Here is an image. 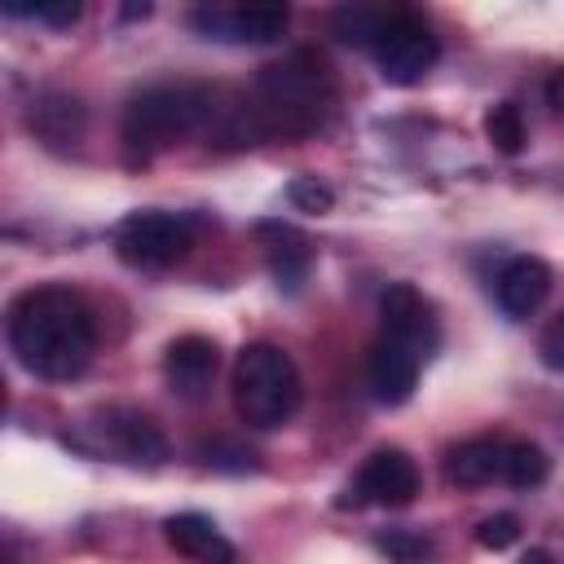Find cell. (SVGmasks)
<instances>
[{"label":"cell","mask_w":564,"mask_h":564,"mask_svg":"<svg viewBox=\"0 0 564 564\" xmlns=\"http://www.w3.org/2000/svg\"><path fill=\"white\" fill-rule=\"evenodd\" d=\"M9 348L35 379H79L97 348L93 313L66 286H31L9 304Z\"/></svg>","instance_id":"1"},{"label":"cell","mask_w":564,"mask_h":564,"mask_svg":"<svg viewBox=\"0 0 564 564\" xmlns=\"http://www.w3.org/2000/svg\"><path fill=\"white\" fill-rule=\"evenodd\" d=\"M330 106V75L326 62L313 53H291L282 62H269L256 79V106L251 123L256 132H313Z\"/></svg>","instance_id":"2"},{"label":"cell","mask_w":564,"mask_h":564,"mask_svg":"<svg viewBox=\"0 0 564 564\" xmlns=\"http://www.w3.org/2000/svg\"><path fill=\"white\" fill-rule=\"evenodd\" d=\"M216 115V97L203 84H150L123 110V145L132 159H154L185 137L203 132Z\"/></svg>","instance_id":"3"},{"label":"cell","mask_w":564,"mask_h":564,"mask_svg":"<svg viewBox=\"0 0 564 564\" xmlns=\"http://www.w3.org/2000/svg\"><path fill=\"white\" fill-rule=\"evenodd\" d=\"M229 388H234V410L247 427H282L300 410V397H304L291 352L269 339H256L238 352Z\"/></svg>","instance_id":"4"},{"label":"cell","mask_w":564,"mask_h":564,"mask_svg":"<svg viewBox=\"0 0 564 564\" xmlns=\"http://www.w3.org/2000/svg\"><path fill=\"white\" fill-rule=\"evenodd\" d=\"M194 247V229L172 212H132L115 229V251L132 269H172Z\"/></svg>","instance_id":"5"},{"label":"cell","mask_w":564,"mask_h":564,"mask_svg":"<svg viewBox=\"0 0 564 564\" xmlns=\"http://www.w3.org/2000/svg\"><path fill=\"white\" fill-rule=\"evenodd\" d=\"M441 57V40L436 31L419 18V13H392L379 44H375V62H379V75L397 88L405 84H419Z\"/></svg>","instance_id":"6"},{"label":"cell","mask_w":564,"mask_h":564,"mask_svg":"<svg viewBox=\"0 0 564 564\" xmlns=\"http://www.w3.org/2000/svg\"><path fill=\"white\" fill-rule=\"evenodd\" d=\"M414 494H419L414 458L405 449H397V445H383L357 467V476L344 489L339 507H410Z\"/></svg>","instance_id":"7"},{"label":"cell","mask_w":564,"mask_h":564,"mask_svg":"<svg viewBox=\"0 0 564 564\" xmlns=\"http://www.w3.org/2000/svg\"><path fill=\"white\" fill-rule=\"evenodd\" d=\"M291 13L282 4H251V9H194L189 26L203 31V40H225V44H273L282 40Z\"/></svg>","instance_id":"8"},{"label":"cell","mask_w":564,"mask_h":564,"mask_svg":"<svg viewBox=\"0 0 564 564\" xmlns=\"http://www.w3.org/2000/svg\"><path fill=\"white\" fill-rule=\"evenodd\" d=\"M379 317H383V335L405 344V348H414L419 357H427L436 348V339H441L427 295L419 286H410V282H392L379 295Z\"/></svg>","instance_id":"9"},{"label":"cell","mask_w":564,"mask_h":564,"mask_svg":"<svg viewBox=\"0 0 564 564\" xmlns=\"http://www.w3.org/2000/svg\"><path fill=\"white\" fill-rule=\"evenodd\" d=\"M220 370V348L207 335H181L163 352V379L181 401H203Z\"/></svg>","instance_id":"10"},{"label":"cell","mask_w":564,"mask_h":564,"mask_svg":"<svg viewBox=\"0 0 564 564\" xmlns=\"http://www.w3.org/2000/svg\"><path fill=\"white\" fill-rule=\"evenodd\" d=\"M101 432H106V445L115 454H123L128 463H137V467H159L167 458L163 427L137 405H110L101 414Z\"/></svg>","instance_id":"11"},{"label":"cell","mask_w":564,"mask_h":564,"mask_svg":"<svg viewBox=\"0 0 564 564\" xmlns=\"http://www.w3.org/2000/svg\"><path fill=\"white\" fill-rule=\"evenodd\" d=\"M551 295V264L538 256H511L494 278V300L507 317H529Z\"/></svg>","instance_id":"12"},{"label":"cell","mask_w":564,"mask_h":564,"mask_svg":"<svg viewBox=\"0 0 564 564\" xmlns=\"http://www.w3.org/2000/svg\"><path fill=\"white\" fill-rule=\"evenodd\" d=\"M419 366H423V357L414 348L379 335L375 348H370V361H366V379H370L375 401H383V405L410 401L414 397V383H419Z\"/></svg>","instance_id":"13"},{"label":"cell","mask_w":564,"mask_h":564,"mask_svg":"<svg viewBox=\"0 0 564 564\" xmlns=\"http://www.w3.org/2000/svg\"><path fill=\"white\" fill-rule=\"evenodd\" d=\"M256 242H260L278 286L282 291H300L308 269H313V242L295 225H286V220H260L256 225Z\"/></svg>","instance_id":"14"},{"label":"cell","mask_w":564,"mask_h":564,"mask_svg":"<svg viewBox=\"0 0 564 564\" xmlns=\"http://www.w3.org/2000/svg\"><path fill=\"white\" fill-rule=\"evenodd\" d=\"M26 123H31V132H35L44 145L66 150V145H75V141L84 137L88 110H84V101L70 97V93H40V97L31 101V110H26Z\"/></svg>","instance_id":"15"},{"label":"cell","mask_w":564,"mask_h":564,"mask_svg":"<svg viewBox=\"0 0 564 564\" xmlns=\"http://www.w3.org/2000/svg\"><path fill=\"white\" fill-rule=\"evenodd\" d=\"M163 538L176 555H189L198 564H234V542L198 511H181L163 520Z\"/></svg>","instance_id":"16"},{"label":"cell","mask_w":564,"mask_h":564,"mask_svg":"<svg viewBox=\"0 0 564 564\" xmlns=\"http://www.w3.org/2000/svg\"><path fill=\"white\" fill-rule=\"evenodd\" d=\"M502 454H507V441H498V436H471V441H463V445L449 449L445 476L454 485H489V480H502Z\"/></svg>","instance_id":"17"},{"label":"cell","mask_w":564,"mask_h":564,"mask_svg":"<svg viewBox=\"0 0 564 564\" xmlns=\"http://www.w3.org/2000/svg\"><path fill=\"white\" fill-rule=\"evenodd\" d=\"M388 9H370V4H344V9H335V18H330V31L344 40V44H361V48H375L379 44V35H383V26H388Z\"/></svg>","instance_id":"18"},{"label":"cell","mask_w":564,"mask_h":564,"mask_svg":"<svg viewBox=\"0 0 564 564\" xmlns=\"http://www.w3.org/2000/svg\"><path fill=\"white\" fill-rule=\"evenodd\" d=\"M546 471H551V463H546V454H542L533 441H507L502 480H507L511 489H533V485L546 480Z\"/></svg>","instance_id":"19"},{"label":"cell","mask_w":564,"mask_h":564,"mask_svg":"<svg viewBox=\"0 0 564 564\" xmlns=\"http://www.w3.org/2000/svg\"><path fill=\"white\" fill-rule=\"evenodd\" d=\"M485 137L498 154H520L524 141H529V128H524V115L516 101H498L489 115H485Z\"/></svg>","instance_id":"20"},{"label":"cell","mask_w":564,"mask_h":564,"mask_svg":"<svg viewBox=\"0 0 564 564\" xmlns=\"http://www.w3.org/2000/svg\"><path fill=\"white\" fill-rule=\"evenodd\" d=\"M375 546L392 560V564H427L432 560V542L414 529H388L375 538Z\"/></svg>","instance_id":"21"},{"label":"cell","mask_w":564,"mask_h":564,"mask_svg":"<svg viewBox=\"0 0 564 564\" xmlns=\"http://www.w3.org/2000/svg\"><path fill=\"white\" fill-rule=\"evenodd\" d=\"M286 198H291L295 212H308V216H322V212L335 207V194H330L317 176H295V181L286 185Z\"/></svg>","instance_id":"22"},{"label":"cell","mask_w":564,"mask_h":564,"mask_svg":"<svg viewBox=\"0 0 564 564\" xmlns=\"http://www.w3.org/2000/svg\"><path fill=\"white\" fill-rule=\"evenodd\" d=\"M476 542H480L485 551H507V546H516V542H520V516L498 511V516L480 520V524H476Z\"/></svg>","instance_id":"23"},{"label":"cell","mask_w":564,"mask_h":564,"mask_svg":"<svg viewBox=\"0 0 564 564\" xmlns=\"http://www.w3.org/2000/svg\"><path fill=\"white\" fill-rule=\"evenodd\" d=\"M538 357H542V366H546V370L564 375V313H560V317H551V322H546V330L538 335Z\"/></svg>","instance_id":"24"},{"label":"cell","mask_w":564,"mask_h":564,"mask_svg":"<svg viewBox=\"0 0 564 564\" xmlns=\"http://www.w3.org/2000/svg\"><path fill=\"white\" fill-rule=\"evenodd\" d=\"M546 106L564 115V70H551V79H546Z\"/></svg>","instance_id":"25"},{"label":"cell","mask_w":564,"mask_h":564,"mask_svg":"<svg viewBox=\"0 0 564 564\" xmlns=\"http://www.w3.org/2000/svg\"><path fill=\"white\" fill-rule=\"evenodd\" d=\"M520 564H555V555L546 551V546H533V551H524V560Z\"/></svg>","instance_id":"26"},{"label":"cell","mask_w":564,"mask_h":564,"mask_svg":"<svg viewBox=\"0 0 564 564\" xmlns=\"http://www.w3.org/2000/svg\"><path fill=\"white\" fill-rule=\"evenodd\" d=\"M123 18H150V4H128Z\"/></svg>","instance_id":"27"}]
</instances>
